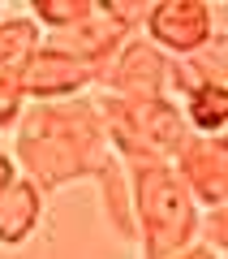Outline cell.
Segmentation results:
<instances>
[{
  "instance_id": "12",
  "label": "cell",
  "mask_w": 228,
  "mask_h": 259,
  "mask_svg": "<svg viewBox=\"0 0 228 259\" xmlns=\"http://www.w3.org/2000/svg\"><path fill=\"white\" fill-rule=\"evenodd\" d=\"M22 104H26L22 87L13 78H0V130H9L13 121H22Z\"/></svg>"
},
{
  "instance_id": "5",
  "label": "cell",
  "mask_w": 228,
  "mask_h": 259,
  "mask_svg": "<svg viewBox=\"0 0 228 259\" xmlns=\"http://www.w3.org/2000/svg\"><path fill=\"white\" fill-rule=\"evenodd\" d=\"M173 168L198 207L211 212L228 203V134H190Z\"/></svg>"
},
{
  "instance_id": "3",
  "label": "cell",
  "mask_w": 228,
  "mask_h": 259,
  "mask_svg": "<svg viewBox=\"0 0 228 259\" xmlns=\"http://www.w3.org/2000/svg\"><path fill=\"white\" fill-rule=\"evenodd\" d=\"M134 212L142 233V259H177L198 238V203L173 164L134 168Z\"/></svg>"
},
{
  "instance_id": "7",
  "label": "cell",
  "mask_w": 228,
  "mask_h": 259,
  "mask_svg": "<svg viewBox=\"0 0 228 259\" xmlns=\"http://www.w3.org/2000/svg\"><path fill=\"white\" fill-rule=\"evenodd\" d=\"M142 26L159 52L194 56L211 39V9L202 0H159V5L146 9Z\"/></svg>"
},
{
  "instance_id": "2",
  "label": "cell",
  "mask_w": 228,
  "mask_h": 259,
  "mask_svg": "<svg viewBox=\"0 0 228 259\" xmlns=\"http://www.w3.org/2000/svg\"><path fill=\"white\" fill-rule=\"evenodd\" d=\"M99 117L108 130V143L117 160H129V168H151V164H173L177 151L190 139V121L173 100H117L103 95Z\"/></svg>"
},
{
  "instance_id": "15",
  "label": "cell",
  "mask_w": 228,
  "mask_h": 259,
  "mask_svg": "<svg viewBox=\"0 0 228 259\" xmlns=\"http://www.w3.org/2000/svg\"><path fill=\"white\" fill-rule=\"evenodd\" d=\"M177 259H215V250H207V246H190L185 255H177Z\"/></svg>"
},
{
  "instance_id": "6",
  "label": "cell",
  "mask_w": 228,
  "mask_h": 259,
  "mask_svg": "<svg viewBox=\"0 0 228 259\" xmlns=\"http://www.w3.org/2000/svg\"><path fill=\"white\" fill-rule=\"evenodd\" d=\"M99 74H103V65L78 61V56H61L52 48H39L30 56V65L18 74V87H22V95H30L39 104H61L69 95L86 91L91 82H99Z\"/></svg>"
},
{
  "instance_id": "11",
  "label": "cell",
  "mask_w": 228,
  "mask_h": 259,
  "mask_svg": "<svg viewBox=\"0 0 228 259\" xmlns=\"http://www.w3.org/2000/svg\"><path fill=\"white\" fill-rule=\"evenodd\" d=\"M91 9H95V0H35L26 13H30L35 22H43V26L69 30V26H78Z\"/></svg>"
},
{
  "instance_id": "4",
  "label": "cell",
  "mask_w": 228,
  "mask_h": 259,
  "mask_svg": "<svg viewBox=\"0 0 228 259\" xmlns=\"http://www.w3.org/2000/svg\"><path fill=\"white\" fill-rule=\"evenodd\" d=\"M99 82L117 100H164L168 82H173V61L151 39H129L99 74Z\"/></svg>"
},
{
  "instance_id": "10",
  "label": "cell",
  "mask_w": 228,
  "mask_h": 259,
  "mask_svg": "<svg viewBox=\"0 0 228 259\" xmlns=\"http://www.w3.org/2000/svg\"><path fill=\"white\" fill-rule=\"evenodd\" d=\"M190 121L202 130V134H219L228 125V87L207 78L202 87L190 91Z\"/></svg>"
},
{
  "instance_id": "13",
  "label": "cell",
  "mask_w": 228,
  "mask_h": 259,
  "mask_svg": "<svg viewBox=\"0 0 228 259\" xmlns=\"http://www.w3.org/2000/svg\"><path fill=\"white\" fill-rule=\"evenodd\" d=\"M198 233L207 238V250H211V246H215V250H228V203H224V207H211L207 221L198 225Z\"/></svg>"
},
{
  "instance_id": "1",
  "label": "cell",
  "mask_w": 228,
  "mask_h": 259,
  "mask_svg": "<svg viewBox=\"0 0 228 259\" xmlns=\"http://www.w3.org/2000/svg\"><path fill=\"white\" fill-rule=\"evenodd\" d=\"M18 156L26 168V182L35 190H61L73 182H95L103 186L108 212L121 233H129V194L121 182L117 151L108 143L99 104L91 100H61V104H35L18 125Z\"/></svg>"
},
{
  "instance_id": "8",
  "label": "cell",
  "mask_w": 228,
  "mask_h": 259,
  "mask_svg": "<svg viewBox=\"0 0 228 259\" xmlns=\"http://www.w3.org/2000/svg\"><path fill=\"white\" fill-rule=\"evenodd\" d=\"M39 216H43V194L35 190V182L18 177L0 199V246H22L39 229Z\"/></svg>"
},
{
  "instance_id": "9",
  "label": "cell",
  "mask_w": 228,
  "mask_h": 259,
  "mask_svg": "<svg viewBox=\"0 0 228 259\" xmlns=\"http://www.w3.org/2000/svg\"><path fill=\"white\" fill-rule=\"evenodd\" d=\"M43 48V30H39V22L30 18H5L0 22V78H13L18 82V74L30 65V56Z\"/></svg>"
},
{
  "instance_id": "14",
  "label": "cell",
  "mask_w": 228,
  "mask_h": 259,
  "mask_svg": "<svg viewBox=\"0 0 228 259\" xmlns=\"http://www.w3.org/2000/svg\"><path fill=\"white\" fill-rule=\"evenodd\" d=\"M13 182H18V164H13V160L0 151V199L9 194V186H13Z\"/></svg>"
}]
</instances>
